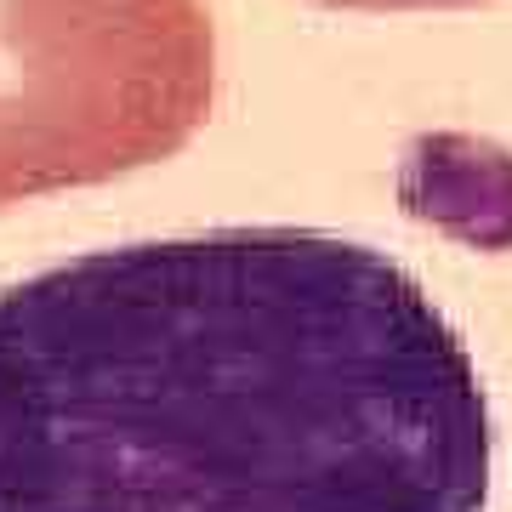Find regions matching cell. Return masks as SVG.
Segmentation results:
<instances>
[{
  "mask_svg": "<svg viewBox=\"0 0 512 512\" xmlns=\"http://www.w3.org/2000/svg\"><path fill=\"white\" fill-rule=\"evenodd\" d=\"M495 427L370 245L211 228L0 291V512H484Z\"/></svg>",
  "mask_w": 512,
  "mask_h": 512,
  "instance_id": "cell-1",
  "label": "cell"
},
{
  "mask_svg": "<svg viewBox=\"0 0 512 512\" xmlns=\"http://www.w3.org/2000/svg\"><path fill=\"white\" fill-rule=\"evenodd\" d=\"M211 103L205 0H0V211L171 160Z\"/></svg>",
  "mask_w": 512,
  "mask_h": 512,
  "instance_id": "cell-2",
  "label": "cell"
},
{
  "mask_svg": "<svg viewBox=\"0 0 512 512\" xmlns=\"http://www.w3.org/2000/svg\"><path fill=\"white\" fill-rule=\"evenodd\" d=\"M325 6H353V12H421V6H473V0H325Z\"/></svg>",
  "mask_w": 512,
  "mask_h": 512,
  "instance_id": "cell-3",
  "label": "cell"
}]
</instances>
